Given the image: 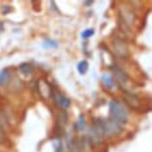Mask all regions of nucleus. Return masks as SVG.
<instances>
[{"mask_svg": "<svg viewBox=\"0 0 152 152\" xmlns=\"http://www.w3.org/2000/svg\"><path fill=\"white\" fill-rule=\"evenodd\" d=\"M93 126L99 130V132L102 134V136L105 137H113L115 135H119L122 132V126L117 124L116 122L113 121L111 119H102L96 118L94 120Z\"/></svg>", "mask_w": 152, "mask_h": 152, "instance_id": "1", "label": "nucleus"}, {"mask_svg": "<svg viewBox=\"0 0 152 152\" xmlns=\"http://www.w3.org/2000/svg\"><path fill=\"white\" fill-rule=\"evenodd\" d=\"M110 119L119 125H124L128 121V111L121 102L116 99L110 102Z\"/></svg>", "mask_w": 152, "mask_h": 152, "instance_id": "2", "label": "nucleus"}, {"mask_svg": "<svg viewBox=\"0 0 152 152\" xmlns=\"http://www.w3.org/2000/svg\"><path fill=\"white\" fill-rule=\"evenodd\" d=\"M50 96L52 97L53 102L60 107L63 110H67L70 107L71 105V100L69 97H67L64 94H62L57 88L52 87L51 85V91H50Z\"/></svg>", "mask_w": 152, "mask_h": 152, "instance_id": "3", "label": "nucleus"}, {"mask_svg": "<svg viewBox=\"0 0 152 152\" xmlns=\"http://www.w3.org/2000/svg\"><path fill=\"white\" fill-rule=\"evenodd\" d=\"M113 46L115 55L118 56L119 58L124 59L129 56V50H128L124 40L120 37H114V39L113 40Z\"/></svg>", "mask_w": 152, "mask_h": 152, "instance_id": "4", "label": "nucleus"}, {"mask_svg": "<svg viewBox=\"0 0 152 152\" xmlns=\"http://www.w3.org/2000/svg\"><path fill=\"white\" fill-rule=\"evenodd\" d=\"M122 96H123L124 102L128 104L129 107L133 108V110H139L142 108L141 99H140L135 94L131 93V91H123Z\"/></svg>", "mask_w": 152, "mask_h": 152, "instance_id": "5", "label": "nucleus"}, {"mask_svg": "<svg viewBox=\"0 0 152 152\" xmlns=\"http://www.w3.org/2000/svg\"><path fill=\"white\" fill-rule=\"evenodd\" d=\"M110 69L113 73L114 77H115L116 82L118 83L121 87H125L126 84H127V82L129 81V77H128V75L126 74L121 68L117 67V66H115V65L111 66Z\"/></svg>", "mask_w": 152, "mask_h": 152, "instance_id": "6", "label": "nucleus"}, {"mask_svg": "<svg viewBox=\"0 0 152 152\" xmlns=\"http://www.w3.org/2000/svg\"><path fill=\"white\" fill-rule=\"evenodd\" d=\"M85 141L83 138L74 137L68 143V152H83Z\"/></svg>", "mask_w": 152, "mask_h": 152, "instance_id": "7", "label": "nucleus"}, {"mask_svg": "<svg viewBox=\"0 0 152 152\" xmlns=\"http://www.w3.org/2000/svg\"><path fill=\"white\" fill-rule=\"evenodd\" d=\"M12 81V70L6 68L0 72V87H6Z\"/></svg>", "mask_w": 152, "mask_h": 152, "instance_id": "8", "label": "nucleus"}, {"mask_svg": "<svg viewBox=\"0 0 152 152\" xmlns=\"http://www.w3.org/2000/svg\"><path fill=\"white\" fill-rule=\"evenodd\" d=\"M19 71L24 76H31L35 72V66L32 63H23L19 66Z\"/></svg>", "mask_w": 152, "mask_h": 152, "instance_id": "9", "label": "nucleus"}, {"mask_svg": "<svg viewBox=\"0 0 152 152\" xmlns=\"http://www.w3.org/2000/svg\"><path fill=\"white\" fill-rule=\"evenodd\" d=\"M102 82L107 88H113L114 87V80L113 76L108 74H104L102 76Z\"/></svg>", "mask_w": 152, "mask_h": 152, "instance_id": "10", "label": "nucleus"}, {"mask_svg": "<svg viewBox=\"0 0 152 152\" xmlns=\"http://www.w3.org/2000/svg\"><path fill=\"white\" fill-rule=\"evenodd\" d=\"M86 124H87V122H86L85 115L84 114H81L78 119V121H77V123L75 124V127H76V129L78 131H83V130H85Z\"/></svg>", "mask_w": 152, "mask_h": 152, "instance_id": "11", "label": "nucleus"}, {"mask_svg": "<svg viewBox=\"0 0 152 152\" xmlns=\"http://www.w3.org/2000/svg\"><path fill=\"white\" fill-rule=\"evenodd\" d=\"M88 70V63L84 60V61H81L78 64V72L81 75H85Z\"/></svg>", "mask_w": 152, "mask_h": 152, "instance_id": "12", "label": "nucleus"}, {"mask_svg": "<svg viewBox=\"0 0 152 152\" xmlns=\"http://www.w3.org/2000/svg\"><path fill=\"white\" fill-rule=\"evenodd\" d=\"M58 47V42L53 39H46L43 43V48L45 49H52Z\"/></svg>", "mask_w": 152, "mask_h": 152, "instance_id": "13", "label": "nucleus"}, {"mask_svg": "<svg viewBox=\"0 0 152 152\" xmlns=\"http://www.w3.org/2000/svg\"><path fill=\"white\" fill-rule=\"evenodd\" d=\"M94 34V30L93 29V28H88V29H86V30L83 31L82 34H81V36H82L83 39L87 40L88 38H91V37L93 36Z\"/></svg>", "mask_w": 152, "mask_h": 152, "instance_id": "14", "label": "nucleus"}, {"mask_svg": "<svg viewBox=\"0 0 152 152\" xmlns=\"http://www.w3.org/2000/svg\"><path fill=\"white\" fill-rule=\"evenodd\" d=\"M6 141V133H5L3 125L0 122V144H3Z\"/></svg>", "mask_w": 152, "mask_h": 152, "instance_id": "15", "label": "nucleus"}, {"mask_svg": "<svg viewBox=\"0 0 152 152\" xmlns=\"http://www.w3.org/2000/svg\"><path fill=\"white\" fill-rule=\"evenodd\" d=\"M91 3H93V1H86V2H85V4H86V5H91Z\"/></svg>", "mask_w": 152, "mask_h": 152, "instance_id": "16", "label": "nucleus"}]
</instances>
